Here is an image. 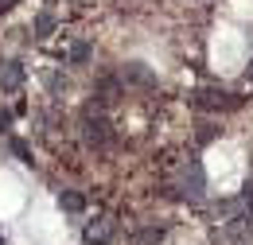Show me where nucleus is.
<instances>
[{
    "mask_svg": "<svg viewBox=\"0 0 253 245\" xmlns=\"http://www.w3.org/2000/svg\"><path fill=\"white\" fill-rule=\"evenodd\" d=\"M59 206L70 210V214H82V210H86V199H82L78 191H63V195H59Z\"/></svg>",
    "mask_w": 253,
    "mask_h": 245,
    "instance_id": "0eeeda50",
    "label": "nucleus"
},
{
    "mask_svg": "<svg viewBox=\"0 0 253 245\" xmlns=\"http://www.w3.org/2000/svg\"><path fill=\"white\" fill-rule=\"evenodd\" d=\"M82 136H86V144H97V148H101V144L109 140V121H105V117H86V121H82Z\"/></svg>",
    "mask_w": 253,
    "mask_h": 245,
    "instance_id": "f03ea898",
    "label": "nucleus"
},
{
    "mask_svg": "<svg viewBox=\"0 0 253 245\" xmlns=\"http://www.w3.org/2000/svg\"><path fill=\"white\" fill-rule=\"evenodd\" d=\"M242 206H246V222H253V187H246V195H242Z\"/></svg>",
    "mask_w": 253,
    "mask_h": 245,
    "instance_id": "9b49d317",
    "label": "nucleus"
},
{
    "mask_svg": "<svg viewBox=\"0 0 253 245\" xmlns=\"http://www.w3.org/2000/svg\"><path fill=\"white\" fill-rule=\"evenodd\" d=\"M8 121H12V113H8V109H0V128H8Z\"/></svg>",
    "mask_w": 253,
    "mask_h": 245,
    "instance_id": "ddd939ff",
    "label": "nucleus"
},
{
    "mask_svg": "<svg viewBox=\"0 0 253 245\" xmlns=\"http://www.w3.org/2000/svg\"><path fill=\"white\" fill-rule=\"evenodd\" d=\"M90 59V43H74L70 47V62H86Z\"/></svg>",
    "mask_w": 253,
    "mask_h": 245,
    "instance_id": "1a4fd4ad",
    "label": "nucleus"
},
{
    "mask_svg": "<svg viewBox=\"0 0 253 245\" xmlns=\"http://www.w3.org/2000/svg\"><path fill=\"white\" fill-rule=\"evenodd\" d=\"M51 31H55V16L51 12H39L35 16V35H51Z\"/></svg>",
    "mask_w": 253,
    "mask_h": 245,
    "instance_id": "6e6552de",
    "label": "nucleus"
},
{
    "mask_svg": "<svg viewBox=\"0 0 253 245\" xmlns=\"http://www.w3.org/2000/svg\"><path fill=\"white\" fill-rule=\"evenodd\" d=\"M179 179H183V191H187L191 199H199L203 187H207V175H203V163H199V160H187V167H183Z\"/></svg>",
    "mask_w": 253,
    "mask_h": 245,
    "instance_id": "f257e3e1",
    "label": "nucleus"
},
{
    "mask_svg": "<svg viewBox=\"0 0 253 245\" xmlns=\"http://www.w3.org/2000/svg\"><path fill=\"white\" fill-rule=\"evenodd\" d=\"M121 78L132 82V86H156V74H152V70H144L140 62H125V66H121Z\"/></svg>",
    "mask_w": 253,
    "mask_h": 245,
    "instance_id": "20e7f679",
    "label": "nucleus"
},
{
    "mask_svg": "<svg viewBox=\"0 0 253 245\" xmlns=\"http://www.w3.org/2000/svg\"><path fill=\"white\" fill-rule=\"evenodd\" d=\"M109 238H113V226L109 222H90L86 226V242L90 245H109Z\"/></svg>",
    "mask_w": 253,
    "mask_h": 245,
    "instance_id": "423d86ee",
    "label": "nucleus"
},
{
    "mask_svg": "<svg viewBox=\"0 0 253 245\" xmlns=\"http://www.w3.org/2000/svg\"><path fill=\"white\" fill-rule=\"evenodd\" d=\"M0 245H4V238H0Z\"/></svg>",
    "mask_w": 253,
    "mask_h": 245,
    "instance_id": "2eb2a0df",
    "label": "nucleus"
},
{
    "mask_svg": "<svg viewBox=\"0 0 253 245\" xmlns=\"http://www.w3.org/2000/svg\"><path fill=\"white\" fill-rule=\"evenodd\" d=\"M12 4H20V0H0V12H8Z\"/></svg>",
    "mask_w": 253,
    "mask_h": 245,
    "instance_id": "4468645a",
    "label": "nucleus"
},
{
    "mask_svg": "<svg viewBox=\"0 0 253 245\" xmlns=\"http://www.w3.org/2000/svg\"><path fill=\"white\" fill-rule=\"evenodd\" d=\"M12 152L20 156L24 163H32V152H28V144H24V140H12Z\"/></svg>",
    "mask_w": 253,
    "mask_h": 245,
    "instance_id": "f8f14e48",
    "label": "nucleus"
},
{
    "mask_svg": "<svg viewBox=\"0 0 253 245\" xmlns=\"http://www.w3.org/2000/svg\"><path fill=\"white\" fill-rule=\"evenodd\" d=\"M24 86V66L20 62H4L0 66V90H20Z\"/></svg>",
    "mask_w": 253,
    "mask_h": 245,
    "instance_id": "39448f33",
    "label": "nucleus"
},
{
    "mask_svg": "<svg viewBox=\"0 0 253 245\" xmlns=\"http://www.w3.org/2000/svg\"><path fill=\"white\" fill-rule=\"evenodd\" d=\"M226 97H230V93H222V90H199L195 93V105H199V109H222V105L234 109L238 101H226Z\"/></svg>",
    "mask_w": 253,
    "mask_h": 245,
    "instance_id": "7ed1b4c3",
    "label": "nucleus"
},
{
    "mask_svg": "<svg viewBox=\"0 0 253 245\" xmlns=\"http://www.w3.org/2000/svg\"><path fill=\"white\" fill-rule=\"evenodd\" d=\"M214 136H218V128H214V124H203V128H199V144H211Z\"/></svg>",
    "mask_w": 253,
    "mask_h": 245,
    "instance_id": "9d476101",
    "label": "nucleus"
}]
</instances>
